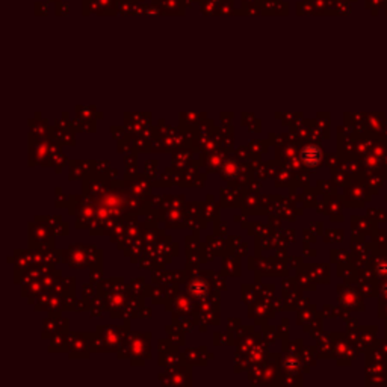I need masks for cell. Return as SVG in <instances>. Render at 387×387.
Instances as JSON below:
<instances>
[{"label": "cell", "mask_w": 387, "mask_h": 387, "mask_svg": "<svg viewBox=\"0 0 387 387\" xmlns=\"http://www.w3.org/2000/svg\"><path fill=\"white\" fill-rule=\"evenodd\" d=\"M300 159L301 162L309 166V168H316L321 160H322V150L315 145V144H309V145H304L300 151Z\"/></svg>", "instance_id": "cell-1"}, {"label": "cell", "mask_w": 387, "mask_h": 387, "mask_svg": "<svg viewBox=\"0 0 387 387\" xmlns=\"http://www.w3.org/2000/svg\"><path fill=\"white\" fill-rule=\"evenodd\" d=\"M187 292L194 298H202L208 294V284L203 280H194L187 286Z\"/></svg>", "instance_id": "cell-2"}]
</instances>
